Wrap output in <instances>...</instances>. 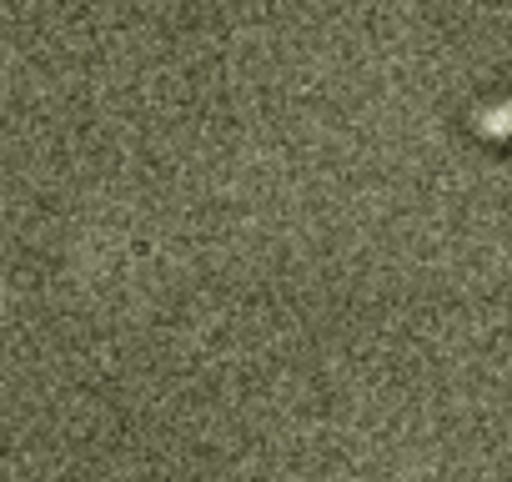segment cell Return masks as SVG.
Segmentation results:
<instances>
[{"label":"cell","instance_id":"obj_1","mask_svg":"<svg viewBox=\"0 0 512 482\" xmlns=\"http://www.w3.org/2000/svg\"><path fill=\"white\" fill-rule=\"evenodd\" d=\"M477 136H487V141H512V101L507 106H487V111H477Z\"/></svg>","mask_w":512,"mask_h":482}]
</instances>
